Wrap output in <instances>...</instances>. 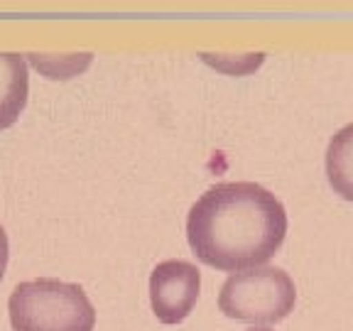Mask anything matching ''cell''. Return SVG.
<instances>
[{"instance_id":"cell-5","label":"cell","mask_w":353,"mask_h":331,"mask_svg":"<svg viewBox=\"0 0 353 331\" xmlns=\"http://www.w3.org/2000/svg\"><path fill=\"white\" fill-rule=\"evenodd\" d=\"M30 72L25 57L0 52V130L10 128L28 106Z\"/></svg>"},{"instance_id":"cell-8","label":"cell","mask_w":353,"mask_h":331,"mask_svg":"<svg viewBox=\"0 0 353 331\" xmlns=\"http://www.w3.org/2000/svg\"><path fill=\"white\" fill-rule=\"evenodd\" d=\"M265 54H248V57H243V59H236L233 61L231 57H211V54H204V61L211 66H216L219 72L223 74H231V77H243V74H248L253 72V69H258L260 64H263Z\"/></svg>"},{"instance_id":"cell-3","label":"cell","mask_w":353,"mask_h":331,"mask_svg":"<svg viewBox=\"0 0 353 331\" xmlns=\"http://www.w3.org/2000/svg\"><path fill=\"white\" fill-rule=\"evenodd\" d=\"M297 287L282 268L263 265L231 272L219 292V309L228 319L253 326H272L294 312Z\"/></svg>"},{"instance_id":"cell-6","label":"cell","mask_w":353,"mask_h":331,"mask_svg":"<svg viewBox=\"0 0 353 331\" xmlns=\"http://www.w3.org/2000/svg\"><path fill=\"white\" fill-rule=\"evenodd\" d=\"M326 179L334 194L353 201V123L343 126L326 148Z\"/></svg>"},{"instance_id":"cell-2","label":"cell","mask_w":353,"mask_h":331,"mask_svg":"<svg viewBox=\"0 0 353 331\" xmlns=\"http://www.w3.org/2000/svg\"><path fill=\"white\" fill-rule=\"evenodd\" d=\"M12 331H94L96 309L81 285L54 277L28 280L8 299Z\"/></svg>"},{"instance_id":"cell-4","label":"cell","mask_w":353,"mask_h":331,"mask_svg":"<svg viewBox=\"0 0 353 331\" xmlns=\"http://www.w3.org/2000/svg\"><path fill=\"white\" fill-rule=\"evenodd\" d=\"M201 272L189 260H165L150 275V304L162 324H182L199 302Z\"/></svg>"},{"instance_id":"cell-10","label":"cell","mask_w":353,"mask_h":331,"mask_svg":"<svg viewBox=\"0 0 353 331\" xmlns=\"http://www.w3.org/2000/svg\"><path fill=\"white\" fill-rule=\"evenodd\" d=\"M250 331H270V329H265V326H260V329H250Z\"/></svg>"},{"instance_id":"cell-1","label":"cell","mask_w":353,"mask_h":331,"mask_svg":"<svg viewBox=\"0 0 353 331\" xmlns=\"http://www.w3.org/2000/svg\"><path fill=\"white\" fill-rule=\"evenodd\" d=\"M287 236L282 201L255 182H219L194 201L187 241L199 260L221 272L263 268Z\"/></svg>"},{"instance_id":"cell-9","label":"cell","mask_w":353,"mask_h":331,"mask_svg":"<svg viewBox=\"0 0 353 331\" xmlns=\"http://www.w3.org/2000/svg\"><path fill=\"white\" fill-rule=\"evenodd\" d=\"M8 258H10V245H8V233H6V228L0 226V280H3V275H6Z\"/></svg>"},{"instance_id":"cell-7","label":"cell","mask_w":353,"mask_h":331,"mask_svg":"<svg viewBox=\"0 0 353 331\" xmlns=\"http://www.w3.org/2000/svg\"><path fill=\"white\" fill-rule=\"evenodd\" d=\"M91 57L94 54H72L66 57V59H52V57H39V54H32L30 59L34 61L39 72L44 74L47 79H72L74 74H81L88 64H91Z\"/></svg>"}]
</instances>
